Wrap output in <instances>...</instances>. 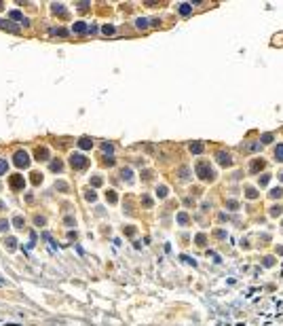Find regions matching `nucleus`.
I'll use <instances>...</instances> for the list:
<instances>
[{
  "instance_id": "7ed1b4c3",
  "label": "nucleus",
  "mask_w": 283,
  "mask_h": 326,
  "mask_svg": "<svg viewBox=\"0 0 283 326\" xmlns=\"http://www.w3.org/2000/svg\"><path fill=\"white\" fill-rule=\"evenodd\" d=\"M15 163H17L19 167H28V163H30V159H28V153L19 150V153L15 155Z\"/></svg>"
},
{
  "instance_id": "9d476101",
  "label": "nucleus",
  "mask_w": 283,
  "mask_h": 326,
  "mask_svg": "<svg viewBox=\"0 0 283 326\" xmlns=\"http://www.w3.org/2000/svg\"><path fill=\"white\" fill-rule=\"evenodd\" d=\"M78 144H80V148H91L93 142H91L89 138H80V142H78Z\"/></svg>"
},
{
  "instance_id": "aec40b11",
  "label": "nucleus",
  "mask_w": 283,
  "mask_h": 326,
  "mask_svg": "<svg viewBox=\"0 0 283 326\" xmlns=\"http://www.w3.org/2000/svg\"><path fill=\"white\" fill-rule=\"evenodd\" d=\"M106 199L114 203V201H116V193H112V191H110V193H106Z\"/></svg>"
},
{
  "instance_id": "6ab92c4d",
  "label": "nucleus",
  "mask_w": 283,
  "mask_h": 326,
  "mask_svg": "<svg viewBox=\"0 0 283 326\" xmlns=\"http://www.w3.org/2000/svg\"><path fill=\"white\" fill-rule=\"evenodd\" d=\"M281 195H283L281 189H273V191H270V197H281Z\"/></svg>"
},
{
  "instance_id": "2f4dec72",
  "label": "nucleus",
  "mask_w": 283,
  "mask_h": 326,
  "mask_svg": "<svg viewBox=\"0 0 283 326\" xmlns=\"http://www.w3.org/2000/svg\"><path fill=\"white\" fill-rule=\"evenodd\" d=\"M281 180H283V174H281Z\"/></svg>"
},
{
  "instance_id": "4468645a",
  "label": "nucleus",
  "mask_w": 283,
  "mask_h": 326,
  "mask_svg": "<svg viewBox=\"0 0 283 326\" xmlns=\"http://www.w3.org/2000/svg\"><path fill=\"white\" fill-rule=\"evenodd\" d=\"M36 159H49V157H46V150H44V148H42V150L38 148V150H36Z\"/></svg>"
},
{
  "instance_id": "f03ea898",
  "label": "nucleus",
  "mask_w": 283,
  "mask_h": 326,
  "mask_svg": "<svg viewBox=\"0 0 283 326\" xmlns=\"http://www.w3.org/2000/svg\"><path fill=\"white\" fill-rule=\"evenodd\" d=\"M70 165H72L74 170H83L87 165V157L80 155V153H74L72 157H70Z\"/></svg>"
},
{
  "instance_id": "39448f33",
  "label": "nucleus",
  "mask_w": 283,
  "mask_h": 326,
  "mask_svg": "<svg viewBox=\"0 0 283 326\" xmlns=\"http://www.w3.org/2000/svg\"><path fill=\"white\" fill-rule=\"evenodd\" d=\"M218 161L222 163V165H230V163H232V159H230L228 153H218Z\"/></svg>"
},
{
  "instance_id": "c85d7f7f",
  "label": "nucleus",
  "mask_w": 283,
  "mask_h": 326,
  "mask_svg": "<svg viewBox=\"0 0 283 326\" xmlns=\"http://www.w3.org/2000/svg\"><path fill=\"white\" fill-rule=\"evenodd\" d=\"M7 246L13 250V248H15V239H7Z\"/></svg>"
},
{
  "instance_id": "2eb2a0df",
  "label": "nucleus",
  "mask_w": 283,
  "mask_h": 326,
  "mask_svg": "<svg viewBox=\"0 0 283 326\" xmlns=\"http://www.w3.org/2000/svg\"><path fill=\"white\" fill-rule=\"evenodd\" d=\"M51 34H55V36H66L68 32H66V30H61V28H55V30H51Z\"/></svg>"
},
{
  "instance_id": "ddd939ff",
  "label": "nucleus",
  "mask_w": 283,
  "mask_h": 326,
  "mask_svg": "<svg viewBox=\"0 0 283 326\" xmlns=\"http://www.w3.org/2000/svg\"><path fill=\"white\" fill-rule=\"evenodd\" d=\"M11 17H13V19H19V21H26V19H23V15H21L19 11H11Z\"/></svg>"
},
{
  "instance_id": "bb28decb",
  "label": "nucleus",
  "mask_w": 283,
  "mask_h": 326,
  "mask_svg": "<svg viewBox=\"0 0 283 326\" xmlns=\"http://www.w3.org/2000/svg\"><path fill=\"white\" fill-rule=\"evenodd\" d=\"M104 32H106V34H112V32H114V28H112V26H106V28H104Z\"/></svg>"
},
{
  "instance_id": "423d86ee",
  "label": "nucleus",
  "mask_w": 283,
  "mask_h": 326,
  "mask_svg": "<svg viewBox=\"0 0 283 326\" xmlns=\"http://www.w3.org/2000/svg\"><path fill=\"white\" fill-rule=\"evenodd\" d=\"M0 28H4V30H9V32H17V26H11L7 19H0Z\"/></svg>"
},
{
  "instance_id": "dca6fc26",
  "label": "nucleus",
  "mask_w": 283,
  "mask_h": 326,
  "mask_svg": "<svg viewBox=\"0 0 283 326\" xmlns=\"http://www.w3.org/2000/svg\"><path fill=\"white\" fill-rule=\"evenodd\" d=\"M281 212H283V210H281V205H275V207L270 210V214H273V216H281Z\"/></svg>"
},
{
  "instance_id": "a211bd4d",
  "label": "nucleus",
  "mask_w": 283,
  "mask_h": 326,
  "mask_svg": "<svg viewBox=\"0 0 283 326\" xmlns=\"http://www.w3.org/2000/svg\"><path fill=\"white\" fill-rule=\"evenodd\" d=\"M156 195H158V197H165V195H167V189H165V186H158V189H156Z\"/></svg>"
},
{
  "instance_id": "0eeeda50",
  "label": "nucleus",
  "mask_w": 283,
  "mask_h": 326,
  "mask_svg": "<svg viewBox=\"0 0 283 326\" xmlns=\"http://www.w3.org/2000/svg\"><path fill=\"white\" fill-rule=\"evenodd\" d=\"M262 165H264V161H262V159H256V161L251 163V172H258V170H262Z\"/></svg>"
},
{
  "instance_id": "a878e982",
  "label": "nucleus",
  "mask_w": 283,
  "mask_h": 326,
  "mask_svg": "<svg viewBox=\"0 0 283 326\" xmlns=\"http://www.w3.org/2000/svg\"><path fill=\"white\" fill-rule=\"evenodd\" d=\"M0 229H2V231L9 229V222H7V220H0Z\"/></svg>"
},
{
  "instance_id": "4be33fe9",
  "label": "nucleus",
  "mask_w": 283,
  "mask_h": 326,
  "mask_svg": "<svg viewBox=\"0 0 283 326\" xmlns=\"http://www.w3.org/2000/svg\"><path fill=\"white\" fill-rule=\"evenodd\" d=\"M256 195H258V193H256V189H247V197H249V199H254Z\"/></svg>"
},
{
  "instance_id": "412c9836",
  "label": "nucleus",
  "mask_w": 283,
  "mask_h": 326,
  "mask_svg": "<svg viewBox=\"0 0 283 326\" xmlns=\"http://www.w3.org/2000/svg\"><path fill=\"white\" fill-rule=\"evenodd\" d=\"M51 170L59 172V170H61V163H59V161H53V163H51Z\"/></svg>"
},
{
  "instance_id": "6e6552de",
  "label": "nucleus",
  "mask_w": 283,
  "mask_h": 326,
  "mask_svg": "<svg viewBox=\"0 0 283 326\" xmlns=\"http://www.w3.org/2000/svg\"><path fill=\"white\" fill-rule=\"evenodd\" d=\"M190 150L199 155V153H203V144H201V142H192V144H190Z\"/></svg>"
},
{
  "instance_id": "1a4fd4ad",
  "label": "nucleus",
  "mask_w": 283,
  "mask_h": 326,
  "mask_svg": "<svg viewBox=\"0 0 283 326\" xmlns=\"http://www.w3.org/2000/svg\"><path fill=\"white\" fill-rule=\"evenodd\" d=\"M275 159H277V161H283V144H279V146L275 148Z\"/></svg>"
},
{
  "instance_id": "cd10ccee",
  "label": "nucleus",
  "mask_w": 283,
  "mask_h": 326,
  "mask_svg": "<svg viewBox=\"0 0 283 326\" xmlns=\"http://www.w3.org/2000/svg\"><path fill=\"white\" fill-rule=\"evenodd\" d=\"M104 153H112V144H104Z\"/></svg>"
},
{
  "instance_id": "f8f14e48",
  "label": "nucleus",
  "mask_w": 283,
  "mask_h": 326,
  "mask_svg": "<svg viewBox=\"0 0 283 326\" xmlns=\"http://www.w3.org/2000/svg\"><path fill=\"white\" fill-rule=\"evenodd\" d=\"M72 30L80 34V32H85V30H87V26H85V23H74V28H72Z\"/></svg>"
},
{
  "instance_id": "9b49d317",
  "label": "nucleus",
  "mask_w": 283,
  "mask_h": 326,
  "mask_svg": "<svg viewBox=\"0 0 283 326\" xmlns=\"http://www.w3.org/2000/svg\"><path fill=\"white\" fill-rule=\"evenodd\" d=\"M190 11H192V7H190V4H186V2H184V4H180V13H182V15H188Z\"/></svg>"
},
{
  "instance_id": "b1692460",
  "label": "nucleus",
  "mask_w": 283,
  "mask_h": 326,
  "mask_svg": "<svg viewBox=\"0 0 283 326\" xmlns=\"http://www.w3.org/2000/svg\"><path fill=\"white\" fill-rule=\"evenodd\" d=\"M137 26H139V28H146L148 23H146V19H137Z\"/></svg>"
},
{
  "instance_id": "c756f323",
  "label": "nucleus",
  "mask_w": 283,
  "mask_h": 326,
  "mask_svg": "<svg viewBox=\"0 0 283 326\" xmlns=\"http://www.w3.org/2000/svg\"><path fill=\"white\" fill-rule=\"evenodd\" d=\"M270 138H273L270 133H266V136H262V142H270Z\"/></svg>"
},
{
  "instance_id": "f3484780",
  "label": "nucleus",
  "mask_w": 283,
  "mask_h": 326,
  "mask_svg": "<svg viewBox=\"0 0 283 326\" xmlns=\"http://www.w3.org/2000/svg\"><path fill=\"white\" fill-rule=\"evenodd\" d=\"M2 174H7V161L0 159V176H2Z\"/></svg>"
},
{
  "instance_id": "5701e85b",
  "label": "nucleus",
  "mask_w": 283,
  "mask_h": 326,
  "mask_svg": "<svg viewBox=\"0 0 283 326\" xmlns=\"http://www.w3.org/2000/svg\"><path fill=\"white\" fill-rule=\"evenodd\" d=\"M15 227H23V218H21V216L15 218Z\"/></svg>"
},
{
  "instance_id": "7c9ffc66",
  "label": "nucleus",
  "mask_w": 283,
  "mask_h": 326,
  "mask_svg": "<svg viewBox=\"0 0 283 326\" xmlns=\"http://www.w3.org/2000/svg\"><path fill=\"white\" fill-rule=\"evenodd\" d=\"M180 222H188V216L186 214H180Z\"/></svg>"
},
{
  "instance_id": "f257e3e1",
  "label": "nucleus",
  "mask_w": 283,
  "mask_h": 326,
  "mask_svg": "<svg viewBox=\"0 0 283 326\" xmlns=\"http://www.w3.org/2000/svg\"><path fill=\"white\" fill-rule=\"evenodd\" d=\"M197 174H199V178H203V180H214V170H211L205 161H201L199 165H197Z\"/></svg>"
},
{
  "instance_id": "393cba45",
  "label": "nucleus",
  "mask_w": 283,
  "mask_h": 326,
  "mask_svg": "<svg viewBox=\"0 0 283 326\" xmlns=\"http://www.w3.org/2000/svg\"><path fill=\"white\" fill-rule=\"evenodd\" d=\"M228 210H237V201H228Z\"/></svg>"
},
{
  "instance_id": "20e7f679",
  "label": "nucleus",
  "mask_w": 283,
  "mask_h": 326,
  "mask_svg": "<svg viewBox=\"0 0 283 326\" xmlns=\"http://www.w3.org/2000/svg\"><path fill=\"white\" fill-rule=\"evenodd\" d=\"M11 186L17 191V189H23V186H26V182H23L21 176H11Z\"/></svg>"
}]
</instances>
